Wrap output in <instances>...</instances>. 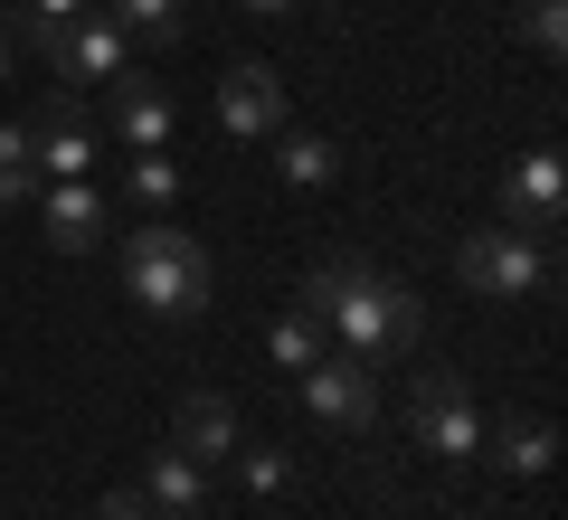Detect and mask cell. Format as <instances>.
<instances>
[{"instance_id":"cell-18","label":"cell","mask_w":568,"mask_h":520,"mask_svg":"<svg viewBox=\"0 0 568 520\" xmlns=\"http://www.w3.org/2000/svg\"><path fill=\"white\" fill-rule=\"evenodd\" d=\"M48 190V171H39V142H29V114L20 123H0V208H29Z\"/></svg>"},{"instance_id":"cell-25","label":"cell","mask_w":568,"mask_h":520,"mask_svg":"<svg viewBox=\"0 0 568 520\" xmlns=\"http://www.w3.org/2000/svg\"><path fill=\"white\" fill-rule=\"evenodd\" d=\"M246 10H256V20H284V10H304V0H246Z\"/></svg>"},{"instance_id":"cell-13","label":"cell","mask_w":568,"mask_h":520,"mask_svg":"<svg viewBox=\"0 0 568 520\" xmlns=\"http://www.w3.org/2000/svg\"><path fill=\"white\" fill-rule=\"evenodd\" d=\"M493 463L521 473V482H540L549 463H559V426H549L540 407H530V417H503V426H493Z\"/></svg>"},{"instance_id":"cell-24","label":"cell","mask_w":568,"mask_h":520,"mask_svg":"<svg viewBox=\"0 0 568 520\" xmlns=\"http://www.w3.org/2000/svg\"><path fill=\"white\" fill-rule=\"evenodd\" d=\"M20 77V39H10V29H0V85Z\"/></svg>"},{"instance_id":"cell-22","label":"cell","mask_w":568,"mask_h":520,"mask_svg":"<svg viewBox=\"0 0 568 520\" xmlns=\"http://www.w3.org/2000/svg\"><path fill=\"white\" fill-rule=\"evenodd\" d=\"M77 10H95V0H20V29H10V39H39V29H67Z\"/></svg>"},{"instance_id":"cell-15","label":"cell","mask_w":568,"mask_h":520,"mask_svg":"<svg viewBox=\"0 0 568 520\" xmlns=\"http://www.w3.org/2000/svg\"><path fill=\"white\" fill-rule=\"evenodd\" d=\"M142 492H152V511H200L209 501V463L181 455V445H162V455L142 463Z\"/></svg>"},{"instance_id":"cell-23","label":"cell","mask_w":568,"mask_h":520,"mask_svg":"<svg viewBox=\"0 0 568 520\" xmlns=\"http://www.w3.org/2000/svg\"><path fill=\"white\" fill-rule=\"evenodd\" d=\"M104 520H152V492H142V482H114V492H104Z\"/></svg>"},{"instance_id":"cell-26","label":"cell","mask_w":568,"mask_h":520,"mask_svg":"<svg viewBox=\"0 0 568 520\" xmlns=\"http://www.w3.org/2000/svg\"><path fill=\"white\" fill-rule=\"evenodd\" d=\"M152 520H200V511H152Z\"/></svg>"},{"instance_id":"cell-3","label":"cell","mask_w":568,"mask_h":520,"mask_svg":"<svg viewBox=\"0 0 568 520\" xmlns=\"http://www.w3.org/2000/svg\"><path fill=\"white\" fill-rule=\"evenodd\" d=\"M455 275L484 303H549L559 294V256H549V237H530V227H474V237L455 246Z\"/></svg>"},{"instance_id":"cell-16","label":"cell","mask_w":568,"mask_h":520,"mask_svg":"<svg viewBox=\"0 0 568 520\" xmlns=\"http://www.w3.org/2000/svg\"><path fill=\"white\" fill-rule=\"evenodd\" d=\"M323 350H332V332H323V322L304 313V303H294V313H275V322H265V360H275L284 379H304V369L323 360Z\"/></svg>"},{"instance_id":"cell-1","label":"cell","mask_w":568,"mask_h":520,"mask_svg":"<svg viewBox=\"0 0 568 520\" xmlns=\"http://www.w3.org/2000/svg\"><path fill=\"white\" fill-rule=\"evenodd\" d=\"M304 313L332 332V350H351V360H398V350H417V332H426V303L407 294L398 275H379V265H361V256H323L304 275Z\"/></svg>"},{"instance_id":"cell-6","label":"cell","mask_w":568,"mask_h":520,"mask_svg":"<svg viewBox=\"0 0 568 520\" xmlns=\"http://www.w3.org/2000/svg\"><path fill=\"white\" fill-rule=\"evenodd\" d=\"M304 407L332 436H369V426H379V379H369V360H351V350H323V360L304 369Z\"/></svg>"},{"instance_id":"cell-4","label":"cell","mask_w":568,"mask_h":520,"mask_svg":"<svg viewBox=\"0 0 568 520\" xmlns=\"http://www.w3.org/2000/svg\"><path fill=\"white\" fill-rule=\"evenodd\" d=\"M407 436H417V455H436V463H474L484 455L474 388L455 379V369H417V379H407Z\"/></svg>"},{"instance_id":"cell-7","label":"cell","mask_w":568,"mask_h":520,"mask_svg":"<svg viewBox=\"0 0 568 520\" xmlns=\"http://www.w3.org/2000/svg\"><path fill=\"white\" fill-rule=\"evenodd\" d=\"M559 208H568V161H559V142H530V152L503 171V227L549 237V227H559Z\"/></svg>"},{"instance_id":"cell-5","label":"cell","mask_w":568,"mask_h":520,"mask_svg":"<svg viewBox=\"0 0 568 520\" xmlns=\"http://www.w3.org/2000/svg\"><path fill=\"white\" fill-rule=\"evenodd\" d=\"M20 58H48V77H58V85H114L123 67H133V39H123L104 10H77L67 29L20 39Z\"/></svg>"},{"instance_id":"cell-11","label":"cell","mask_w":568,"mask_h":520,"mask_svg":"<svg viewBox=\"0 0 568 520\" xmlns=\"http://www.w3.org/2000/svg\"><path fill=\"white\" fill-rule=\"evenodd\" d=\"M39 218H48V246H58V256H95L104 227H114V200H104L95 181H48Z\"/></svg>"},{"instance_id":"cell-20","label":"cell","mask_w":568,"mask_h":520,"mask_svg":"<svg viewBox=\"0 0 568 520\" xmlns=\"http://www.w3.org/2000/svg\"><path fill=\"white\" fill-rule=\"evenodd\" d=\"M521 39L559 67V58H568V0H521Z\"/></svg>"},{"instance_id":"cell-12","label":"cell","mask_w":568,"mask_h":520,"mask_svg":"<svg viewBox=\"0 0 568 520\" xmlns=\"http://www.w3.org/2000/svg\"><path fill=\"white\" fill-rule=\"evenodd\" d=\"M171 445L200 463H227L237 455V407L219 398V388H200V398H181V417H171Z\"/></svg>"},{"instance_id":"cell-21","label":"cell","mask_w":568,"mask_h":520,"mask_svg":"<svg viewBox=\"0 0 568 520\" xmlns=\"http://www.w3.org/2000/svg\"><path fill=\"white\" fill-rule=\"evenodd\" d=\"M237 473H246V492H284L294 482V455L284 445H237Z\"/></svg>"},{"instance_id":"cell-2","label":"cell","mask_w":568,"mask_h":520,"mask_svg":"<svg viewBox=\"0 0 568 520\" xmlns=\"http://www.w3.org/2000/svg\"><path fill=\"white\" fill-rule=\"evenodd\" d=\"M123 294H133L142 313H162V322H190L219 294V265H209V246L190 237V227L142 218V227H123Z\"/></svg>"},{"instance_id":"cell-10","label":"cell","mask_w":568,"mask_h":520,"mask_svg":"<svg viewBox=\"0 0 568 520\" xmlns=\"http://www.w3.org/2000/svg\"><path fill=\"white\" fill-rule=\"evenodd\" d=\"M104 123H114V142L123 152H171V95H162V77H142V67H123L114 85H104Z\"/></svg>"},{"instance_id":"cell-9","label":"cell","mask_w":568,"mask_h":520,"mask_svg":"<svg viewBox=\"0 0 568 520\" xmlns=\"http://www.w3.org/2000/svg\"><path fill=\"white\" fill-rule=\"evenodd\" d=\"M219 123H227L237 142H275L284 123H294V114H284V77H275L265 58H237V67L219 77Z\"/></svg>"},{"instance_id":"cell-8","label":"cell","mask_w":568,"mask_h":520,"mask_svg":"<svg viewBox=\"0 0 568 520\" xmlns=\"http://www.w3.org/2000/svg\"><path fill=\"white\" fill-rule=\"evenodd\" d=\"M29 142H39V171H48V181H85V171H95V123H85L77 85H48V95H39Z\"/></svg>"},{"instance_id":"cell-19","label":"cell","mask_w":568,"mask_h":520,"mask_svg":"<svg viewBox=\"0 0 568 520\" xmlns=\"http://www.w3.org/2000/svg\"><path fill=\"white\" fill-rule=\"evenodd\" d=\"M275 171L294 190H332V181H342V152H332L323 133H294V123H284V133H275Z\"/></svg>"},{"instance_id":"cell-17","label":"cell","mask_w":568,"mask_h":520,"mask_svg":"<svg viewBox=\"0 0 568 520\" xmlns=\"http://www.w3.org/2000/svg\"><path fill=\"white\" fill-rule=\"evenodd\" d=\"M123 200H133L142 218H171V208H181V161L171 152H123Z\"/></svg>"},{"instance_id":"cell-14","label":"cell","mask_w":568,"mask_h":520,"mask_svg":"<svg viewBox=\"0 0 568 520\" xmlns=\"http://www.w3.org/2000/svg\"><path fill=\"white\" fill-rule=\"evenodd\" d=\"M95 10H104L133 48H181V39H190V0H95Z\"/></svg>"}]
</instances>
